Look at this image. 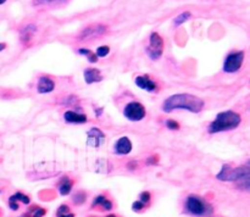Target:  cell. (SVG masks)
Returning a JSON list of instances; mask_svg holds the SVG:
<instances>
[{"mask_svg": "<svg viewBox=\"0 0 250 217\" xmlns=\"http://www.w3.org/2000/svg\"><path fill=\"white\" fill-rule=\"evenodd\" d=\"M102 112H103V109H95V114H97V117L102 116Z\"/></svg>", "mask_w": 250, "mask_h": 217, "instance_id": "4dcf8cb0", "label": "cell"}, {"mask_svg": "<svg viewBox=\"0 0 250 217\" xmlns=\"http://www.w3.org/2000/svg\"><path fill=\"white\" fill-rule=\"evenodd\" d=\"M7 0H0V5H2V4H5V2H6Z\"/></svg>", "mask_w": 250, "mask_h": 217, "instance_id": "d6a6232c", "label": "cell"}, {"mask_svg": "<svg viewBox=\"0 0 250 217\" xmlns=\"http://www.w3.org/2000/svg\"><path fill=\"white\" fill-rule=\"evenodd\" d=\"M146 110L143 104L138 101H131L124 107V116L132 122H138L146 117Z\"/></svg>", "mask_w": 250, "mask_h": 217, "instance_id": "ba28073f", "label": "cell"}, {"mask_svg": "<svg viewBox=\"0 0 250 217\" xmlns=\"http://www.w3.org/2000/svg\"><path fill=\"white\" fill-rule=\"evenodd\" d=\"M58 187H59V192H60L61 195H68L71 193V190H72L73 182L70 179V177L63 176V177L60 179V182H59Z\"/></svg>", "mask_w": 250, "mask_h": 217, "instance_id": "2e32d148", "label": "cell"}, {"mask_svg": "<svg viewBox=\"0 0 250 217\" xmlns=\"http://www.w3.org/2000/svg\"><path fill=\"white\" fill-rule=\"evenodd\" d=\"M56 217H75V215L70 211L67 205H61L56 211Z\"/></svg>", "mask_w": 250, "mask_h": 217, "instance_id": "7402d4cb", "label": "cell"}, {"mask_svg": "<svg viewBox=\"0 0 250 217\" xmlns=\"http://www.w3.org/2000/svg\"><path fill=\"white\" fill-rule=\"evenodd\" d=\"M83 77L87 84H93L103 80V75L98 68H85L83 71Z\"/></svg>", "mask_w": 250, "mask_h": 217, "instance_id": "9a60e30c", "label": "cell"}, {"mask_svg": "<svg viewBox=\"0 0 250 217\" xmlns=\"http://www.w3.org/2000/svg\"><path fill=\"white\" fill-rule=\"evenodd\" d=\"M127 167H128L129 170H136V168L138 167V162H137V161H129V162L127 163Z\"/></svg>", "mask_w": 250, "mask_h": 217, "instance_id": "f546056e", "label": "cell"}, {"mask_svg": "<svg viewBox=\"0 0 250 217\" xmlns=\"http://www.w3.org/2000/svg\"><path fill=\"white\" fill-rule=\"evenodd\" d=\"M161 109L165 112H172L175 110H186V111L199 114L204 109V100L197 95L187 94H173L168 97L161 105Z\"/></svg>", "mask_w": 250, "mask_h": 217, "instance_id": "6da1fadb", "label": "cell"}, {"mask_svg": "<svg viewBox=\"0 0 250 217\" xmlns=\"http://www.w3.org/2000/svg\"><path fill=\"white\" fill-rule=\"evenodd\" d=\"M158 162H159L158 155L150 156V158H148V160H146V165H158Z\"/></svg>", "mask_w": 250, "mask_h": 217, "instance_id": "f1b7e54d", "label": "cell"}, {"mask_svg": "<svg viewBox=\"0 0 250 217\" xmlns=\"http://www.w3.org/2000/svg\"><path fill=\"white\" fill-rule=\"evenodd\" d=\"M242 123L241 115L237 112L231 111H222L216 115V118L209 124L208 127V132L210 134L220 133V132H227L236 129L239 124Z\"/></svg>", "mask_w": 250, "mask_h": 217, "instance_id": "3957f363", "label": "cell"}, {"mask_svg": "<svg viewBox=\"0 0 250 217\" xmlns=\"http://www.w3.org/2000/svg\"><path fill=\"white\" fill-rule=\"evenodd\" d=\"M164 53V39L160 34L153 32L149 37V44L146 46V54L151 60H159Z\"/></svg>", "mask_w": 250, "mask_h": 217, "instance_id": "5b68a950", "label": "cell"}, {"mask_svg": "<svg viewBox=\"0 0 250 217\" xmlns=\"http://www.w3.org/2000/svg\"><path fill=\"white\" fill-rule=\"evenodd\" d=\"M107 32V27L104 24H90V26L85 27L84 29L80 32V34L77 36V39L81 41H89L94 40V39L100 38V37L104 36Z\"/></svg>", "mask_w": 250, "mask_h": 217, "instance_id": "52a82bcc", "label": "cell"}, {"mask_svg": "<svg viewBox=\"0 0 250 217\" xmlns=\"http://www.w3.org/2000/svg\"><path fill=\"white\" fill-rule=\"evenodd\" d=\"M244 51H232L226 56L224 62V71L226 73H234L241 70L244 62Z\"/></svg>", "mask_w": 250, "mask_h": 217, "instance_id": "8992f818", "label": "cell"}, {"mask_svg": "<svg viewBox=\"0 0 250 217\" xmlns=\"http://www.w3.org/2000/svg\"><path fill=\"white\" fill-rule=\"evenodd\" d=\"M85 199H87V195H85V193H77V194H75V197H73V201L76 202L77 205H81L83 204V202L85 201Z\"/></svg>", "mask_w": 250, "mask_h": 217, "instance_id": "cb8c5ba5", "label": "cell"}, {"mask_svg": "<svg viewBox=\"0 0 250 217\" xmlns=\"http://www.w3.org/2000/svg\"><path fill=\"white\" fill-rule=\"evenodd\" d=\"M134 83H136L137 87L143 90H146L149 93H154L158 90V83L154 79H151L148 75H142L136 77Z\"/></svg>", "mask_w": 250, "mask_h": 217, "instance_id": "30bf717a", "label": "cell"}, {"mask_svg": "<svg viewBox=\"0 0 250 217\" xmlns=\"http://www.w3.org/2000/svg\"><path fill=\"white\" fill-rule=\"evenodd\" d=\"M45 215V210L42 209V207H36L32 214V217H43Z\"/></svg>", "mask_w": 250, "mask_h": 217, "instance_id": "4316f807", "label": "cell"}, {"mask_svg": "<svg viewBox=\"0 0 250 217\" xmlns=\"http://www.w3.org/2000/svg\"><path fill=\"white\" fill-rule=\"evenodd\" d=\"M9 201L17 202V204H19V201H22L24 205H28L29 202H31V199H29L26 194H23V193L17 192V193H15L14 195H11V197H10Z\"/></svg>", "mask_w": 250, "mask_h": 217, "instance_id": "ac0fdd59", "label": "cell"}, {"mask_svg": "<svg viewBox=\"0 0 250 217\" xmlns=\"http://www.w3.org/2000/svg\"><path fill=\"white\" fill-rule=\"evenodd\" d=\"M165 126L167 127L168 129H172V131H177V129L181 128L180 123H178L177 121H175V119H167V121L165 122Z\"/></svg>", "mask_w": 250, "mask_h": 217, "instance_id": "d4e9b609", "label": "cell"}, {"mask_svg": "<svg viewBox=\"0 0 250 217\" xmlns=\"http://www.w3.org/2000/svg\"><path fill=\"white\" fill-rule=\"evenodd\" d=\"M132 209H133L134 211L139 212L142 209H144V204H143V202H141V201H139V200H138V201L133 202V205H132Z\"/></svg>", "mask_w": 250, "mask_h": 217, "instance_id": "83f0119b", "label": "cell"}, {"mask_svg": "<svg viewBox=\"0 0 250 217\" xmlns=\"http://www.w3.org/2000/svg\"><path fill=\"white\" fill-rule=\"evenodd\" d=\"M55 89V83L51 78L46 77V76H42L39 77L38 83H37V92L39 94H49Z\"/></svg>", "mask_w": 250, "mask_h": 217, "instance_id": "7c38bea8", "label": "cell"}, {"mask_svg": "<svg viewBox=\"0 0 250 217\" xmlns=\"http://www.w3.org/2000/svg\"><path fill=\"white\" fill-rule=\"evenodd\" d=\"M67 1V0H32L33 6H49V5L60 4V2Z\"/></svg>", "mask_w": 250, "mask_h": 217, "instance_id": "44dd1931", "label": "cell"}, {"mask_svg": "<svg viewBox=\"0 0 250 217\" xmlns=\"http://www.w3.org/2000/svg\"><path fill=\"white\" fill-rule=\"evenodd\" d=\"M190 17H192V12L189 11L182 12V14H180L178 16L175 17V20H173V24H175L176 27L181 26V24H183L185 22H187Z\"/></svg>", "mask_w": 250, "mask_h": 217, "instance_id": "ffe728a7", "label": "cell"}, {"mask_svg": "<svg viewBox=\"0 0 250 217\" xmlns=\"http://www.w3.org/2000/svg\"><path fill=\"white\" fill-rule=\"evenodd\" d=\"M36 32H37V27L34 26V24L32 23L26 24V26L21 29V32H20V39H21V41L24 44V45H27V44L31 43L33 37L36 36Z\"/></svg>", "mask_w": 250, "mask_h": 217, "instance_id": "5bb4252c", "label": "cell"}, {"mask_svg": "<svg viewBox=\"0 0 250 217\" xmlns=\"http://www.w3.org/2000/svg\"><path fill=\"white\" fill-rule=\"evenodd\" d=\"M63 119L67 123H76V124H82L88 121V117L85 114H81V112L76 111V110H68L63 114Z\"/></svg>", "mask_w": 250, "mask_h": 217, "instance_id": "4fadbf2b", "label": "cell"}, {"mask_svg": "<svg viewBox=\"0 0 250 217\" xmlns=\"http://www.w3.org/2000/svg\"><path fill=\"white\" fill-rule=\"evenodd\" d=\"M105 141V134L104 132L100 131L99 128L94 127V128H90L87 132V144L93 148H99L100 145H103V143Z\"/></svg>", "mask_w": 250, "mask_h": 217, "instance_id": "9c48e42d", "label": "cell"}, {"mask_svg": "<svg viewBox=\"0 0 250 217\" xmlns=\"http://www.w3.org/2000/svg\"><path fill=\"white\" fill-rule=\"evenodd\" d=\"M110 53V48L107 45H102L99 46V48H97V51H95V55H97V58H105V56L109 55Z\"/></svg>", "mask_w": 250, "mask_h": 217, "instance_id": "603a6c76", "label": "cell"}, {"mask_svg": "<svg viewBox=\"0 0 250 217\" xmlns=\"http://www.w3.org/2000/svg\"><path fill=\"white\" fill-rule=\"evenodd\" d=\"M92 206L93 207L100 206L103 210H106V211H109V210L112 209V202L110 201L106 197H104V195H98V197L93 200Z\"/></svg>", "mask_w": 250, "mask_h": 217, "instance_id": "e0dca14e", "label": "cell"}, {"mask_svg": "<svg viewBox=\"0 0 250 217\" xmlns=\"http://www.w3.org/2000/svg\"><path fill=\"white\" fill-rule=\"evenodd\" d=\"M5 49H6V44L0 43V53H1L2 50H5Z\"/></svg>", "mask_w": 250, "mask_h": 217, "instance_id": "1f68e13d", "label": "cell"}, {"mask_svg": "<svg viewBox=\"0 0 250 217\" xmlns=\"http://www.w3.org/2000/svg\"><path fill=\"white\" fill-rule=\"evenodd\" d=\"M106 217H117V216H115V215H109V216H106Z\"/></svg>", "mask_w": 250, "mask_h": 217, "instance_id": "836d02e7", "label": "cell"}, {"mask_svg": "<svg viewBox=\"0 0 250 217\" xmlns=\"http://www.w3.org/2000/svg\"><path fill=\"white\" fill-rule=\"evenodd\" d=\"M186 210L193 216H207L210 212H212V207L205 201L203 197L197 195H189L186 200Z\"/></svg>", "mask_w": 250, "mask_h": 217, "instance_id": "277c9868", "label": "cell"}, {"mask_svg": "<svg viewBox=\"0 0 250 217\" xmlns=\"http://www.w3.org/2000/svg\"><path fill=\"white\" fill-rule=\"evenodd\" d=\"M132 149H133V145H132V141L129 140L128 137H121L115 143L114 153L116 155H128Z\"/></svg>", "mask_w": 250, "mask_h": 217, "instance_id": "8fae6325", "label": "cell"}, {"mask_svg": "<svg viewBox=\"0 0 250 217\" xmlns=\"http://www.w3.org/2000/svg\"><path fill=\"white\" fill-rule=\"evenodd\" d=\"M78 54H80V55L85 56V58L88 59V61H89L90 63L98 62V58H97V55H95V53H93V51L89 50V49L80 48V49H78Z\"/></svg>", "mask_w": 250, "mask_h": 217, "instance_id": "d6986e66", "label": "cell"}, {"mask_svg": "<svg viewBox=\"0 0 250 217\" xmlns=\"http://www.w3.org/2000/svg\"><path fill=\"white\" fill-rule=\"evenodd\" d=\"M216 178L222 182H236L241 189L249 190L250 188V167L249 163L238 167H232L229 163H225Z\"/></svg>", "mask_w": 250, "mask_h": 217, "instance_id": "7a4b0ae2", "label": "cell"}, {"mask_svg": "<svg viewBox=\"0 0 250 217\" xmlns=\"http://www.w3.org/2000/svg\"><path fill=\"white\" fill-rule=\"evenodd\" d=\"M150 199H151V195H150V193H149V192H143L141 194V197H139V201L143 202L144 205L148 204V202L150 201Z\"/></svg>", "mask_w": 250, "mask_h": 217, "instance_id": "484cf974", "label": "cell"}]
</instances>
